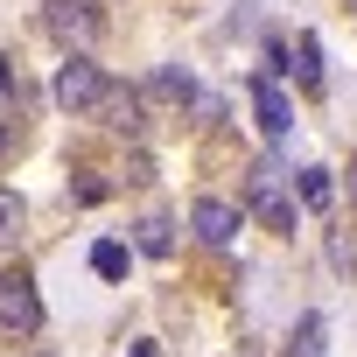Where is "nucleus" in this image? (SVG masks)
<instances>
[{"label":"nucleus","instance_id":"nucleus-8","mask_svg":"<svg viewBox=\"0 0 357 357\" xmlns=\"http://www.w3.org/2000/svg\"><path fill=\"white\" fill-rule=\"evenodd\" d=\"M294 197H301L308 211H329V197H336V183H329V168H301V175H294Z\"/></svg>","mask_w":357,"mask_h":357},{"label":"nucleus","instance_id":"nucleus-12","mask_svg":"<svg viewBox=\"0 0 357 357\" xmlns=\"http://www.w3.org/2000/svg\"><path fill=\"white\" fill-rule=\"evenodd\" d=\"M15 238H22V197H15V190H0V252H8Z\"/></svg>","mask_w":357,"mask_h":357},{"label":"nucleus","instance_id":"nucleus-16","mask_svg":"<svg viewBox=\"0 0 357 357\" xmlns=\"http://www.w3.org/2000/svg\"><path fill=\"white\" fill-rule=\"evenodd\" d=\"M0 98H15V63L0 56Z\"/></svg>","mask_w":357,"mask_h":357},{"label":"nucleus","instance_id":"nucleus-10","mask_svg":"<svg viewBox=\"0 0 357 357\" xmlns=\"http://www.w3.org/2000/svg\"><path fill=\"white\" fill-rule=\"evenodd\" d=\"M147 259H168L175 252V231H168V218H140V238H133Z\"/></svg>","mask_w":357,"mask_h":357},{"label":"nucleus","instance_id":"nucleus-18","mask_svg":"<svg viewBox=\"0 0 357 357\" xmlns=\"http://www.w3.org/2000/svg\"><path fill=\"white\" fill-rule=\"evenodd\" d=\"M350 204H357V154H350Z\"/></svg>","mask_w":357,"mask_h":357},{"label":"nucleus","instance_id":"nucleus-17","mask_svg":"<svg viewBox=\"0 0 357 357\" xmlns=\"http://www.w3.org/2000/svg\"><path fill=\"white\" fill-rule=\"evenodd\" d=\"M126 357H161V350H154V343H133V350H126Z\"/></svg>","mask_w":357,"mask_h":357},{"label":"nucleus","instance_id":"nucleus-4","mask_svg":"<svg viewBox=\"0 0 357 357\" xmlns=\"http://www.w3.org/2000/svg\"><path fill=\"white\" fill-rule=\"evenodd\" d=\"M0 329H8V336H36L43 329V301H36V280L22 266L0 273Z\"/></svg>","mask_w":357,"mask_h":357},{"label":"nucleus","instance_id":"nucleus-2","mask_svg":"<svg viewBox=\"0 0 357 357\" xmlns=\"http://www.w3.org/2000/svg\"><path fill=\"white\" fill-rule=\"evenodd\" d=\"M43 29H50L70 56H84V50L105 36V15H98V0H43Z\"/></svg>","mask_w":357,"mask_h":357},{"label":"nucleus","instance_id":"nucleus-7","mask_svg":"<svg viewBox=\"0 0 357 357\" xmlns=\"http://www.w3.org/2000/svg\"><path fill=\"white\" fill-rule=\"evenodd\" d=\"M91 119H105V126H119V133H140V98L112 84V91L98 98V112H91Z\"/></svg>","mask_w":357,"mask_h":357},{"label":"nucleus","instance_id":"nucleus-15","mask_svg":"<svg viewBox=\"0 0 357 357\" xmlns=\"http://www.w3.org/2000/svg\"><path fill=\"white\" fill-rule=\"evenodd\" d=\"M329 266L350 273V266H357V245H350V238H329Z\"/></svg>","mask_w":357,"mask_h":357},{"label":"nucleus","instance_id":"nucleus-13","mask_svg":"<svg viewBox=\"0 0 357 357\" xmlns=\"http://www.w3.org/2000/svg\"><path fill=\"white\" fill-rule=\"evenodd\" d=\"M322 336H329V322H322V315H301V343H294V357H322Z\"/></svg>","mask_w":357,"mask_h":357},{"label":"nucleus","instance_id":"nucleus-3","mask_svg":"<svg viewBox=\"0 0 357 357\" xmlns=\"http://www.w3.org/2000/svg\"><path fill=\"white\" fill-rule=\"evenodd\" d=\"M105 91H112V84H105V70H98V63H84V56H63V70H56V105H63V112L91 119Z\"/></svg>","mask_w":357,"mask_h":357},{"label":"nucleus","instance_id":"nucleus-5","mask_svg":"<svg viewBox=\"0 0 357 357\" xmlns=\"http://www.w3.org/2000/svg\"><path fill=\"white\" fill-rule=\"evenodd\" d=\"M190 225H197V238H204V245H231V238H238V211H231L225 197H197Z\"/></svg>","mask_w":357,"mask_h":357},{"label":"nucleus","instance_id":"nucleus-6","mask_svg":"<svg viewBox=\"0 0 357 357\" xmlns=\"http://www.w3.org/2000/svg\"><path fill=\"white\" fill-rule=\"evenodd\" d=\"M252 112H259V126H266V140H287V126H294V112H287V98H280V84H273V77H259V84H252Z\"/></svg>","mask_w":357,"mask_h":357},{"label":"nucleus","instance_id":"nucleus-11","mask_svg":"<svg viewBox=\"0 0 357 357\" xmlns=\"http://www.w3.org/2000/svg\"><path fill=\"white\" fill-rule=\"evenodd\" d=\"M91 273H98V280H119V273H126V245H112V238L91 245Z\"/></svg>","mask_w":357,"mask_h":357},{"label":"nucleus","instance_id":"nucleus-1","mask_svg":"<svg viewBox=\"0 0 357 357\" xmlns=\"http://www.w3.org/2000/svg\"><path fill=\"white\" fill-rule=\"evenodd\" d=\"M245 211L266 231H294V190H287V168L280 161H252L245 168Z\"/></svg>","mask_w":357,"mask_h":357},{"label":"nucleus","instance_id":"nucleus-14","mask_svg":"<svg viewBox=\"0 0 357 357\" xmlns=\"http://www.w3.org/2000/svg\"><path fill=\"white\" fill-rule=\"evenodd\" d=\"M154 91H161V98H197V77H190V70H161Z\"/></svg>","mask_w":357,"mask_h":357},{"label":"nucleus","instance_id":"nucleus-19","mask_svg":"<svg viewBox=\"0 0 357 357\" xmlns=\"http://www.w3.org/2000/svg\"><path fill=\"white\" fill-rule=\"evenodd\" d=\"M0 147H8V133H0Z\"/></svg>","mask_w":357,"mask_h":357},{"label":"nucleus","instance_id":"nucleus-9","mask_svg":"<svg viewBox=\"0 0 357 357\" xmlns=\"http://www.w3.org/2000/svg\"><path fill=\"white\" fill-rule=\"evenodd\" d=\"M294 77H301L308 91L322 84V43H315V36H294Z\"/></svg>","mask_w":357,"mask_h":357}]
</instances>
